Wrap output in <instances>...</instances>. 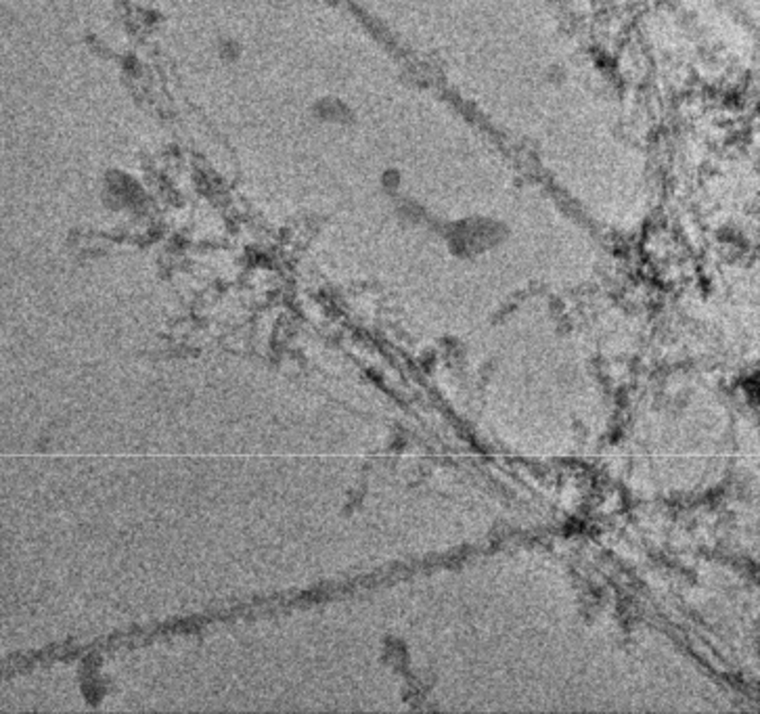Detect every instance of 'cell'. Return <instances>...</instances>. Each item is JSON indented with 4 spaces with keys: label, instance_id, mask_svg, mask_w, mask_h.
<instances>
[{
    "label": "cell",
    "instance_id": "cell-1",
    "mask_svg": "<svg viewBox=\"0 0 760 714\" xmlns=\"http://www.w3.org/2000/svg\"><path fill=\"white\" fill-rule=\"evenodd\" d=\"M218 52H220V57H223L224 61H235V59H239V55H241V45H239L235 38H224V40H220V45H218Z\"/></svg>",
    "mask_w": 760,
    "mask_h": 714
}]
</instances>
